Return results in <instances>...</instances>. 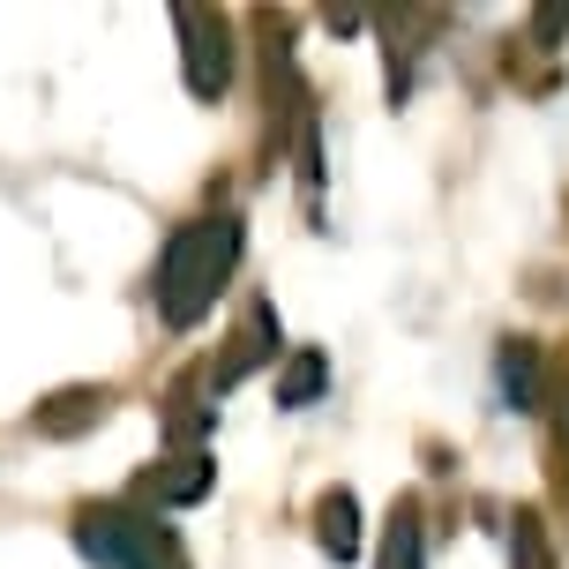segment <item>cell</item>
<instances>
[{
    "label": "cell",
    "mask_w": 569,
    "mask_h": 569,
    "mask_svg": "<svg viewBox=\"0 0 569 569\" xmlns=\"http://www.w3.org/2000/svg\"><path fill=\"white\" fill-rule=\"evenodd\" d=\"M375 569H427V540H420V510H412V502L390 510V532H382Z\"/></svg>",
    "instance_id": "9"
},
{
    "label": "cell",
    "mask_w": 569,
    "mask_h": 569,
    "mask_svg": "<svg viewBox=\"0 0 569 569\" xmlns=\"http://www.w3.org/2000/svg\"><path fill=\"white\" fill-rule=\"evenodd\" d=\"M76 547L98 569H166L172 562V540L128 502H83L76 510Z\"/></svg>",
    "instance_id": "2"
},
{
    "label": "cell",
    "mask_w": 569,
    "mask_h": 569,
    "mask_svg": "<svg viewBox=\"0 0 569 569\" xmlns=\"http://www.w3.org/2000/svg\"><path fill=\"white\" fill-rule=\"evenodd\" d=\"M278 345H284L278 308H270V300H256V308H248V322L232 330V352L218 360V368H210V390H232L240 375H256L262 360H278Z\"/></svg>",
    "instance_id": "5"
},
{
    "label": "cell",
    "mask_w": 569,
    "mask_h": 569,
    "mask_svg": "<svg viewBox=\"0 0 569 569\" xmlns=\"http://www.w3.org/2000/svg\"><path fill=\"white\" fill-rule=\"evenodd\" d=\"M210 480H218L210 450H172V457H158V465L136 480V495L166 502V510H188V502H202V495H210Z\"/></svg>",
    "instance_id": "4"
},
{
    "label": "cell",
    "mask_w": 569,
    "mask_h": 569,
    "mask_svg": "<svg viewBox=\"0 0 569 569\" xmlns=\"http://www.w3.org/2000/svg\"><path fill=\"white\" fill-rule=\"evenodd\" d=\"M322 382H330V360H322L315 345H300V352L284 360V375H278V405H284V412H300V405L322 398Z\"/></svg>",
    "instance_id": "10"
},
{
    "label": "cell",
    "mask_w": 569,
    "mask_h": 569,
    "mask_svg": "<svg viewBox=\"0 0 569 569\" xmlns=\"http://www.w3.org/2000/svg\"><path fill=\"white\" fill-rule=\"evenodd\" d=\"M113 412V390H98V382H76V390H53V398L30 412V427L46 435V442H76V435H90V427Z\"/></svg>",
    "instance_id": "6"
},
{
    "label": "cell",
    "mask_w": 569,
    "mask_h": 569,
    "mask_svg": "<svg viewBox=\"0 0 569 569\" xmlns=\"http://www.w3.org/2000/svg\"><path fill=\"white\" fill-rule=\"evenodd\" d=\"M240 248H248L240 218H188V226H172L166 256H158V315L172 330H196L202 315L218 308Z\"/></svg>",
    "instance_id": "1"
},
{
    "label": "cell",
    "mask_w": 569,
    "mask_h": 569,
    "mask_svg": "<svg viewBox=\"0 0 569 569\" xmlns=\"http://www.w3.org/2000/svg\"><path fill=\"white\" fill-rule=\"evenodd\" d=\"M315 540H322L330 562H352L360 555V502H352V487H330L315 502Z\"/></svg>",
    "instance_id": "7"
},
{
    "label": "cell",
    "mask_w": 569,
    "mask_h": 569,
    "mask_svg": "<svg viewBox=\"0 0 569 569\" xmlns=\"http://www.w3.org/2000/svg\"><path fill=\"white\" fill-rule=\"evenodd\" d=\"M510 525H517V532H510V569H555V547H547L540 510H517Z\"/></svg>",
    "instance_id": "11"
},
{
    "label": "cell",
    "mask_w": 569,
    "mask_h": 569,
    "mask_svg": "<svg viewBox=\"0 0 569 569\" xmlns=\"http://www.w3.org/2000/svg\"><path fill=\"white\" fill-rule=\"evenodd\" d=\"M172 23H180V76L196 98H226L232 83V23L226 16H210V8H172Z\"/></svg>",
    "instance_id": "3"
},
{
    "label": "cell",
    "mask_w": 569,
    "mask_h": 569,
    "mask_svg": "<svg viewBox=\"0 0 569 569\" xmlns=\"http://www.w3.org/2000/svg\"><path fill=\"white\" fill-rule=\"evenodd\" d=\"M502 398H510V412H540V345L532 338L502 345Z\"/></svg>",
    "instance_id": "8"
}]
</instances>
